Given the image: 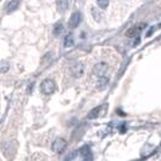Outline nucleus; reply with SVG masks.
<instances>
[{"mask_svg": "<svg viewBox=\"0 0 161 161\" xmlns=\"http://www.w3.org/2000/svg\"><path fill=\"white\" fill-rule=\"evenodd\" d=\"M63 30H64V26L61 22L57 23V24H55V27H53V34H55V36H59L63 33Z\"/></svg>", "mask_w": 161, "mask_h": 161, "instance_id": "9", "label": "nucleus"}, {"mask_svg": "<svg viewBox=\"0 0 161 161\" xmlns=\"http://www.w3.org/2000/svg\"><path fill=\"white\" fill-rule=\"evenodd\" d=\"M65 147H67V142H65V139H63V138H61V137H58V138H56L55 140H53V143H52V150L55 151V153H57V154H61L64 149H65Z\"/></svg>", "mask_w": 161, "mask_h": 161, "instance_id": "2", "label": "nucleus"}, {"mask_svg": "<svg viewBox=\"0 0 161 161\" xmlns=\"http://www.w3.org/2000/svg\"><path fill=\"white\" fill-rule=\"evenodd\" d=\"M79 153L81 154V156L84 157V156H86V155H89V154H91V149H90V147L89 145H84L81 149L79 150Z\"/></svg>", "mask_w": 161, "mask_h": 161, "instance_id": "14", "label": "nucleus"}, {"mask_svg": "<svg viewBox=\"0 0 161 161\" xmlns=\"http://www.w3.org/2000/svg\"><path fill=\"white\" fill-rule=\"evenodd\" d=\"M70 71L74 77H81L84 75V65L81 63H74L70 68Z\"/></svg>", "mask_w": 161, "mask_h": 161, "instance_id": "4", "label": "nucleus"}, {"mask_svg": "<svg viewBox=\"0 0 161 161\" xmlns=\"http://www.w3.org/2000/svg\"><path fill=\"white\" fill-rule=\"evenodd\" d=\"M77 154H79V151L77 150H74V151H70L65 157H64V161H73L76 156H77Z\"/></svg>", "mask_w": 161, "mask_h": 161, "instance_id": "13", "label": "nucleus"}, {"mask_svg": "<svg viewBox=\"0 0 161 161\" xmlns=\"http://www.w3.org/2000/svg\"><path fill=\"white\" fill-rule=\"evenodd\" d=\"M69 8V0H58L57 2V9L59 12H65Z\"/></svg>", "mask_w": 161, "mask_h": 161, "instance_id": "7", "label": "nucleus"}, {"mask_svg": "<svg viewBox=\"0 0 161 161\" xmlns=\"http://www.w3.org/2000/svg\"><path fill=\"white\" fill-rule=\"evenodd\" d=\"M160 145H161V144H160Z\"/></svg>", "mask_w": 161, "mask_h": 161, "instance_id": "21", "label": "nucleus"}, {"mask_svg": "<svg viewBox=\"0 0 161 161\" xmlns=\"http://www.w3.org/2000/svg\"><path fill=\"white\" fill-rule=\"evenodd\" d=\"M102 109H103V106H98V107H96L95 109H92V110L89 113L87 118H89V119H96L97 116H99V113L102 112Z\"/></svg>", "mask_w": 161, "mask_h": 161, "instance_id": "8", "label": "nucleus"}, {"mask_svg": "<svg viewBox=\"0 0 161 161\" xmlns=\"http://www.w3.org/2000/svg\"><path fill=\"white\" fill-rule=\"evenodd\" d=\"M83 161H93V155H92V153L89 154V155H86V156H84Z\"/></svg>", "mask_w": 161, "mask_h": 161, "instance_id": "19", "label": "nucleus"}, {"mask_svg": "<svg viewBox=\"0 0 161 161\" xmlns=\"http://www.w3.org/2000/svg\"><path fill=\"white\" fill-rule=\"evenodd\" d=\"M9 69H10L9 63H6V62H2V63H0V73H6Z\"/></svg>", "mask_w": 161, "mask_h": 161, "instance_id": "17", "label": "nucleus"}, {"mask_svg": "<svg viewBox=\"0 0 161 161\" xmlns=\"http://www.w3.org/2000/svg\"><path fill=\"white\" fill-rule=\"evenodd\" d=\"M91 12H92V16H93V18H95L96 21H99V20H101V15H99V12L97 11L96 8H92Z\"/></svg>", "mask_w": 161, "mask_h": 161, "instance_id": "18", "label": "nucleus"}, {"mask_svg": "<svg viewBox=\"0 0 161 161\" xmlns=\"http://www.w3.org/2000/svg\"><path fill=\"white\" fill-rule=\"evenodd\" d=\"M107 84H108V77H106V76L99 77V81H98V87H99V89L104 87Z\"/></svg>", "mask_w": 161, "mask_h": 161, "instance_id": "16", "label": "nucleus"}, {"mask_svg": "<svg viewBox=\"0 0 161 161\" xmlns=\"http://www.w3.org/2000/svg\"><path fill=\"white\" fill-rule=\"evenodd\" d=\"M80 22H81V14L77 11L73 12L69 18V28H76L80 24Z\"/></svg>", "mask_w": 161, "mask_h": 161, "instance_id": "5", "label": "nucleus"}, {"mask_svg": "<svg viewBox=\"0 0 161 161\" xmlns=\"http://www.w3.org/2000/svg\"><path fill=\"white\" fill-rule=\"evenodd\" d=\"M142 29H143L142 27H134V28H132V29H130V30L127 32V35H128V36H136V35L139 34V32H140Z\"/></svg>", "mask_w": 161, "mask_h": 161, "instance_id": "12", "label": "nucleus"}, {"mask_svg": "<svg viewBox=\"0 0 161 161\" xmlns=\"http://www.w3.org/2000/svg\"><path fill=\"white\" fill-rule=\"evenodd\" d=\"M97 5L101 9H107L109 5V0H97Z\"/></svg>", "mask_w": 161, "mask_h": 161, "instance_id": "15", "label": "nucleus"}, {"mask_svg": "<svg viewBox=\"0 0 161 161\" xmlns=\"http://www.w3.org/2000/svg\"><path fill=\"white\" fill-rule=\"evenodd\" d=\"M153 151H154V147L150 145V144H145L144 148H143V150H142V154H143L144 157H147V156H149Z\"/></svg>", "mask_w": 161, "mask_h": 161, "instance_id": "11", "label": "nucleus"}, {"mask_svg": "<svg viewBox=\"0 0 161 161\" xmlns=\"http://www.w3.org/2000/svg\"><path fill=\"white\" fill-rule=\"evenodd\" d=\"M40 89H41V92L44 95H52L56 90V84L52 79H45L41 83Z\"/></svg>", "mask_w": 161, "mask_h": 161, "instance_id": "1", "label": "nucleus"}, {"mask_svg": "<svg viewBox=\"0 0 161 161\" xmlns=\"http://www.w3.org/2000/svg\"><path fill=\"white\" fill-rule=\"evenodd\" d=\"M18 6H20V0H10L5 6V10L8 14H11V12L16 11L18 9Z\"/></svg>", "mask_w": 161, "mask_h": 161, "instance_id": "6", "label": "nucleus"}, {"mask_svg": "<svg viewBox=\"0 0 161 161\" xmlns=\"http://www.w3.org/2000/svg\"><path fill=\"white\" fill-rule=\"evenodd\" d=\"M64 47H67V49H69V47H71V46H74V38H73V35L71 34H68L65 38H64Z\"/></svg>", "mask_w": 161, "mask_h": 161, "instance_id": "10", "label": "nucleus"}, {"mask_svg": "<svg viewBox=\"0 0 161 161\" xmlns=\"http://www.w3.org/2000/svg\"><path fill=\"white\" fill-rule=\"evenodd\" d=\"M108 71V65L106 63H97L95 67H93V74L98 77H102L107 74Z\"/></svg>", "mask_w": 161, "mask_h": 161, "instance_id": "3", "label": "nucleus"}, {"mask_svg": "<svg viewBox=\"0 0 161 161\" xmlns=\"http://www.w3.org/2000/svg\"><path fill=\"white\" fill-rule=\"evenodd\" d=\"M153 32H154V29H150V30H149V32L147 33V36H149V35H150V34H151Z\"/></svg>", "mask_w": 161, "mask_h": 161, "instance_id": "20", "label": "nucleus"}]
</instances>
